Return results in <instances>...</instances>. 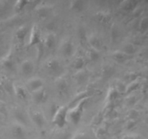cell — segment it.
I'll list each match as a JSON object with an SVG mask.
<instances>
[{"label": "cell", "instance_id": "obj_1", "mask_svg": "<svg viewBox=\"0 0 148 139\" xmlns=\"http://www.w3.org/2000/svg\"><path fill=\"white\" fill-rule=\"evenodd\" d=\"M89 97L85 96L80 99V101H77V105L74 108L69 109L68 111V118L71 120L73 124L77 125L80 122L82 118V113H83L84 108L86 104L88 103Z\"/></svg>", "mask_w": 148, "mask_h": 139}, {"label": "cell", "instance_id": "obj_2", "mask_svg": "<svg viewBox=\"0 0 148 139\" xmlns=\"http://www.w3.org/2000/svg\"><path fill=\"white\" fill-rule=\"evenodd\" d=\"M68 111L69 108L66 106H62L56 109L52 120L53 124L59 128L64 127L68 120Z\"/></svg>", "mask_w": 148, "mask_h": 139}, {"label": "cell", "instance_id": "obj_3", "mask_svg": "<svg viewBox=\"0 0 148 139\" xmlns=\"http://www.w3.org/2000/svg\"><path fill=\"white\" fill-rule=\"evenodd\" d=\"M42 41H43V39L41 37L40 30L39 28L37 25L33 26L31 31H30V38H29L28 46L29 47L38 46L42 43Z\"/></svg>", "mask_w": 148, "mask_h": 139}, {"label": "cell", "instance_id": "obj_4", "mask_svg": "<svg viewBox=\"0 0 148 139\" xmlns=\"http://www.w3.org/2000/svg\"><path fill=\"white\" fill-rule=\"evenodd\" d=\"M46 67L49 73L52 75H59L62 71V67L59 60L56 59H51L46 62Z\"/></svg>", "mask_w": 148, "mask_h": 139}, {"label": "cell", "instance_id": "obj_5", "mask_svg": "<svg viewBox=\"0 0 148 139\" xmlns=\"http://www.w3.org/2000/svg\"><path fill=\"white\" fill-rule=\"evenodd\" d=\"M27 89L31 91L32 93L36 92V91L43 88V82L40 78H33L27 81Z\"/></svg>", "mask_w": 148, "mask_h": 139}, {"label": "cell", "instance_id": "obj_6", "mask_svg": "<svg viewBox=\"0 0 148 139\" xmlns=\"http://www.w3.org/2000/svg\"><path fill=\"white\" fill-rule=\"evenodd\" d=\"M20 70L24 76H28L34 72V65L30 60L23 61L20 66Z\"/></svg>", "mask_w": 148, "mask_h": 139}, {"label": "cell", "instance_id": "obj_7", "mask_svg": "<svg viewBox=\"0 0 148 139\" xmlns=\"http://www.w3.org/2000/svg\"><path fill=\"white\" fill-rule=\"evenodd\" d=\"M46 98H47V93L43 88L33 93V99L36 104H43L46 101Z\"/></svg>", "mask_w": 148, "mask_h": 139}, {"label": "cell", "instance_id": "obj_8", "mask_svg": "<svg viewBox=\"0 0 148 139\" xmlns=\"http://www.w3.org/2000/svg\"><path fill=\"white\" fill-rule=\"evenodd\" d=\"M61 51L65 56H72L75 52V45L70 41H66L62 45Z\"/></svg>", "mask_w": 148, "mask_h": 139}, {"label": "cell", "instance_id": "obj_9", "mask_svg": "<svg viewBox=\"0 0 148 139\" xmlns=\"http://www.w3.org/2000/svg\"><path fill=\"white\" fill-rule=\"evenodd\" d=\"M28 33V28L26 25L20 26L15 33L16 40L18 43H22L25 41Z\"/></svg>", "mask_w": 148, "mask_h": 139}, {"label": "cell", "instance_id": "obj_10", "mask_svg": "<svg viewBox=\"0 0 148 139\" xmlns=\"http://www.w3.org/2000/svg\"><path fill=\"white\" fill-rule=\"evenodd\" d=\"M88 42H89L90 45L91 46V47H92V49H94V50L98 52V51L101 50V48H102V40H101L98 36H95V35H92V36H91L88 39Z\"/></svg>", "mask_w": 148, "mask_h": 139}, {"label": "cell", "instance_id": "obj_11", "mask_svg": "<svg viewBox=\"0 0 148 139\" xmlns=\"http://www.w3.org/2000/svg\"><path fill=\"white\" fill-rule=\"evenodd\" d=\"M30 115H31L32 120H33V121L34 122L36 125L40 127H42L44 125L45 122H46V120H45L43 115L40 111H32Z\"/></svg>", "mask_w": 148, "mask_h": 139}, {"label": "cell", "instance_id": "obj_12", "mask_svg": "<svg viewBox=\"0 0 148 139\" xmlns=\"http://www.w3.org/2000/svg\"><path fill=\"white\" fill-rule=\"evenodd\" d=\"M56 37L54 35L49 33L46 36L44 40H43V45L45 49H52L56 45Z\"/></svg>", "mask_w": 148, "mask_h": 139}, {"label": "cell", "instance_id": "obj_13", "mask_svg": "<svg viewBox=\"0 0 148 139\" xmlns=\"http://www.w3.org/2000/svg\"><path fill=\"white\" fill-rule=\"evenodd\" d=\"M13 89H14V92L16 96L18 98L24 100L27 98V92L24 86L20 85V84H16L13 86Z\"/></svg>", "mask_w": 148, "mask_h": 139}, {"label": "cell", "instance_id": "obj_14", "mask_svg": "<svg viewBox=\"0 0 148 139\" xmlns=\"http://www.w3.org/2000/svg\"><path fill=\"white\" fill-rule=\"evenodd\" d=\"M12 133L15 138L17 139H25V133L20 125H17L13 127Z\"/></svg>", "mask_w": 148, "mask_h": 139}, {"label": "cell", "instance_id": "obj_15", "mask_svg": "<svg viewBox=\"0 0 148 139\" xmlns=\"http://www.w3.org/2000/svg\"><path fill=\"white\" fill-rule=\"evenodd\" d=\"M70 8L72 11L80 12L84 9V1H72L70 4Z\"/></svg>", "mask_w": 148, "mask_h": 139}, {"label": "cell", "instance_id": "obj_16", "mask_svg": "<svg viewBox=\"0 0 148 139\" xmlns=\"http://www.w3.org/2000/svg\"><path fill=\"white\" fill-rule=\"evenodd\" d=\"M30 1H25V0H20V1H17L14 4V11L16 12H21L26 7V6L28 5Z\"/></svg>", "mask_w": 148, "mask_h": 139}, {"label": "cell", "instance_id": "obj_17", "mask_svg": "<svg viewBox=\"0 0 148 139\" xmlns=\"http://www.w3.org/2000/svg\"><path fill=\"white\" fill-rule=\"evenodd\" d=\"M85 65V60L83 57H77L73 62V67L75 70H81Z\"/></svg>", "mask_w": 148, "mask_h": 139}, {"label": "cell", "instance_id": "obj_18", "mask_svg": "<svg viewBox=\"0 0 148 139\" xmlns=\"http://www.w3.org/2000/svg\"><path fill=\"white\" fill-rule=\"evenodd\" d=\"M3 66L4 67H5L6 69L9 70H11L13 67V60H12V57L11 55H9L6 59H4L3 61Z\"/></svg>", "mask_w": 148, "mask_h": 139}, {"label": "cell", "instance_id": "obj_19", "mask_svg": "<svg viewBox=\"0 0 148 139\" xmlns=\"http://www.w3.org/2000/svg\"><path fill=\"white\" fill-rule=\"evenodd\" d=\"M134 2L132 1H124L121 3L120 7L121 9L124 11H129L132 9L133 6H134Z\"/></svg>", "mask_w": 148, "mask_h": 139}, {"label": "cell", "instance_id": "obj_20", "mask_svg": "<svg viewBox=\"0 0 148 139\" xmlns=\"http://www.w3.org/2000/svg\"><path fill=\"white\" fill-rule=\"evenodd\" d=\"M113 58L116 61L118 62H122L127 59V54H124V52H116L113 54Z\"/></svg>", "mask_w": 148, "mask_h": 139}, {"label": "cell", "instance_id": "obj_21", "mask_svg": "<svg viewBox=\"0 0 148 139\" xmlns=\"http://www.w3.org/2000/svg\"><path fill=\"white\" fill-rule=\"evenodd\" d=\"M58 90L61 94H66V91H67V85L66 82L63 81V82H60L58 85Z\"/></svg>", "mask_w": 148, "mask_h": 139}, {"label": "cell", "instance_id": "obj_22", "mask_svg": "<svg viewBox=\"0 0 148 139\" xmlns=\"http://www.w3.org/2000/svg\"><path fill=\"white\" fill-rule=\"evenodd\" d=\"M88 56H89V58L91 60H96V59H98L99 55H98V53L97 51L92 49V50H90L88 52Z\"/></svg>", "mask_w": 148, "mask_h": 139}, {"label": "cell", "instance_id": "obj_23", "mask_svg": "<svg viewBox=\"0 0 148 139\" xmlns=\"http://www.w3.org/2000/svg\"><path fill=\"white\" fill-rule=\"evenodd\" d=\"M6 94H7V92H6L5 90L4 89L2 85L0 84V101H4V98H5L6 97Z\"/></svg>", "mask_w": 148, "mask_h": 139}, {"label": "cell", "instance_id": "obj_24", "mask_svg": "<svg viewBox=\"0 0 148 139\" xmlns=\"http://www.w3.org/2000/svg\"><path fill=\"white\" fill-rule=\"evenodd\" d=\"M0 114H7V108L3 101H0Z\"/></svg>", "mask_w": 148, "mask_h": 139}]
</instances>
